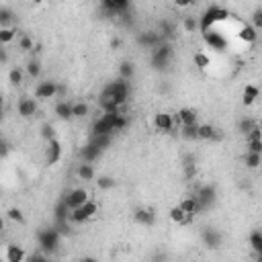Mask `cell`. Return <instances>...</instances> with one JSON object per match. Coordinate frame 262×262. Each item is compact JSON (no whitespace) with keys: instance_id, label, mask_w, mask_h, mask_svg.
Listing matches in <instances>:
<instances>
[{"instance_id":"1","label":"cell","mask_w":262,"mask_h":262,"mask_svg":"<svg viewBox=\"0 0 262 262\" xmlns=\"http://www.w3.org/2000/svg\"><path fill=\"white\" fill-rule=\"evenodd\" d=\"M129 92H131V86H129V80H125V78H117V80H113V82H108L104 88H102V92H100V96L98 98H113V100H117L119 104H127V100H129Z\"/></svg>"},{"instance_id":"2","label":"cell","mask_w":262,"mask_h":262,"mask_svg":"<svg viewBox=\"0 0 262 262\" xmlns=\"http://www.w3.org/2000/svg\"><path fill=\"white\" fill-rule=\"evenodd\" d=\"M230 18V10L220 6V4H211L201 16H199V31L207 33L209 29H215L217 23H226Z\"/></svg>"},{"instance_id":"3","label":"cell","mask_w":262,"mask_h":262,"mask_svg":"<svg viewBox=\"0 0 262 262\" xmlns=\"http://www.w3.org/2000/svg\"><path fill=\"white\" fill-rule=\"evenodd\" d=\"M62 232L58 228H46V230H39L37 232V244H39V250L46 252L48 256L54 254L58 248H60V242H62Z\"/></svg>"},{"instance_id":"4","label":"cell","mask_w":262,"mask_h":262,"mask_svg":"<svg viewBox=\"0 0 262 262\" xmlns=\"http://www.w3.org/2000/svg\"><path fill=\"white\" fill-rule=\"evenodd\" d=\"M172 58H174V50H172V46H170L168 41H164L162 46H158L156 50H152L150 64H152V68H154V70L162 72V70H166L168 66H170Z\"/></svg>"},{"instance_id":"5","label":"cell","mask_w":262,"mask_h":262,"mask_svg":"<svg viewBox=\"0 0 262 262\" xmlns=\"http://www.w3.org/2000/svg\"><path fill=\"white\" fill-rule=\"evenodd\" d=\"M96 213H98V205H96V201L88 199L84 205L72 209V213H70V222H72V224H86L88 220H92V217H94Z\"/></svg>"},{"instance_id":"6","label":"cell","mask_w":262,"mask_h":262,"mask_svg":"<svg viewBox=\"0 0 262 262\" xmlns=\"http://www.w3.org/2000/svg\"><path fill=\"white\" fill-rule=\"evenodd\" d=\"M131 0H100V12L106 16H127Z\"/></svg>"},{"instance_id":"7","label":"cell","mask_w":262,"mask_h":262,"mask_svg":"<svg viewBox=\"0 0 262 262\" xmlns=\"http://www.w3.org/2000/svg\"><path fill=\"white\" fill-rule=\"evenodd\" d=\"M121 113H102L94 123H92V134L90 136H102V134H115V121Z\"/></svg>"},{"instance_id":"8","label":"cell","mask_w":262,"mask_h":262,"mask_svg":"<svg viewBox=\"0 0 262 262\" xmlns=\"http://www.w3.org/2000/svg\"><path fill=\"white\" fill-rule=\"evenodd\" d=\"M194 196H196V201H199V205H201V209H203V213H205V211H209V209L215 205L217 190H215L213 184H201V186H196Z\"/></svg>"},{"instance_id":"9","label":"cell","mask_w":262,"mask_h":262,"mask_svg":"<svg viewBox=\"0 0 262 262\" xmlns=\"http://www.w3.org/2000/svg\"><path fill=\"white\" fill-rule=\"evenodd\" d=\"M166 39L160 35V31H142L138 33V43L144 48V50H156L158 46H162Z\"/></svg>"},{"instance_id":"10","label":"cell","mask_w":262,"mask_h":262,"mask_svg":"<svg viewBox=\"0 0 262 262\" xmlns=\"http://www.w3.org/2000/svg\"><path fill=\"white\" fill-rule=\"evenodd\" d=\"M203 35V41L207 43V46L213 50V52H226L228 48V37H224L220 31H215V29H209L207 33H201Z\"/></svg>"},{"instance_id":"11","label":"cell","mask_w":262,"mask_h":262,"mask_svg":"<svg viewBox=\"0 0 262 262\" xmlns=\"http://www.w3.org/2000/svg\"><path fill=\"white\" fill-rule=\"evenodd\" d=\"M33 96H35L37 100H50V98L58 96V82H54V80H43V82H39V84L35 86Z\"/></svg>"},{"instance_id":"12","label":"cell","mask_w":262,"mask_h":262,"mask_svg":"<svg viewBox=\"0 0 262 262\" xmlns=\"http://www.w3.org/2000/svg\"><path fill=\"white\" fill-rule=\"evenodd\" d=\"M16 111L23 119H31L37 115V98H31V96H23L16 104Z\"/></svg>"},{"instance_id":"13","label":"cell","mask_w":262,"mask_h":262,"mask_svg":"<svg viewBox=\"0 0 262 262\" xmlns=\"http://www.w3.org/2000/svg\"><path fill=\"white\" fill-rule=\"evenodd\" d=\"M134 220H136V224H140L144 228H152V226H156V211L150 207H140L134 213Z\"/></svg>"},{"instance_id":"14","label":"cell","mask_w":262,"mask_h":262,"mask_svg":"<svg viewBox=\"0 0 262 262\" xmlns=\"http://www.w3.org/2000/svg\"><path fill=\"white\" fill-rule=\"evenodd\" d=\"M88 199H90V196H88V190H86V188H72L68 194L64 196V201L70 205V209H76V207L84 205Z\"/></svg>"},{"instance_id":"15","label":"cell","mask_w":262,"mask_h":262,"mask_svg":"<svg viewBox=\"0 0 262 262\" xmlns=\"http://www.w3.org/2000/svg\"><path fill=\"white\" fill-rule=\"evenodd\" d=\"M174 125H176V119H174L170 113H156L154 115V127L158 131H164V134H170V131H174Z\"/></svg>"},{"instance_id":"16","label":"cell","mask_w":262,"mask_h":262,"mask_svg":"<svg viewBox=\"0 0 262 262\" xmlns=\"http://www.w3.org/2000/svg\"><path fill=\"white\" fill-rule=\"evenodd\" d=\"M203 242L207 248H220L224 244V236L220 230H215V228H205L203 230Z\"/></svg>"},{"instance_id":"17","label":"cell","mask_w":262,"mask_h":262,"mask_svg":"<svg viewBox=\"0 0 262 262\" xmlns=\"http://www.w3.org/2000/svg\"><path fill=\"white\" fill-rule=\"evenodd\" d=\"M60 160H62V144H60V140L56 138V140L48 142V150H46V162H48L50 166H54V164H58Z\"/></svg>"},{"instance_id":"18","label":"cell","mask_w":262,"mask_h":262,"mask_svg":"<svg viewBox=\"0 0 262 262\" xmlns=\"http://www.w3.org/2000/svg\"><path fill=\"white\" fill-rule=\"evenodd\" d=\"M100 156H102V150H100L92 140L80 150V158H82V162H94V160H98Z\"/></svg>"},{"instance_id":"19","label":"cell","mask_w":262,"mask_h":262,"mask_svg":"<svg viewBox=\"0 0 262 262\" xmlns=\"http://www.w3.org/2000/svg\"><path fill=\"white\" fill-rule=\"evenodd\" d=\"M224 136L220 134V129H215L211 123H199V140L203 142H220Z\"/></svg>"},{"instance_id":"20","label":"cell","mask_w":262,"mask_h":262,"mask_svg":"<svg viewBox=\"0 0 262 262\" xmlns=\"http://www.w3.org/2000/svg\"><path fill=\"white\" fill-rule=\"evenodd\" d=\"M176 123L182 127V125H194L199 123V115H196L194 108H188V106H182L180 111L176 113Z\"/></svg>"},{"instance_id":"21","label":"cell","mask_w":262,"mask_h":262,"mask_svg":"<svg viewBox=\"0 0 262 262\" xmlns=\"http://www.w3.org/2000/svg\"><path fill=\"white\" fill-rule=\"evenodd\" d=\"M238 39L244 41V43H248V46H252V43L258 41V29H256L252 23L242 25V27H240V31H238Z\"/></svg>"},{"instance_id":"22","label":"cell","mask_w":262,"mask_h":262,"mask_svg":"<svg viewBox=\"0 0 262 262\" xmlns=\"http://www.w3.org/2000/svg\"><path fill=\"white\" fill-rule=\"evenodd\" d=\"M170 220H172V224H176V226H188L192 222V215H188L180 205H176V207L170 209Z\"/></svg>"},{"instance_id":"23","label":"cell","mask_w":262,"mask_h":262,"mask_svg":"<svg viewBox=\"0 0 262 262\" xmlns=\"http://www.w3.org/2000/svg\"><path fill=\"white\" fill-rule=\"evenodd\" d=\"M56 115L64 121H68V119H74V104L68 102V100H60L56 104Z\"/></svg>"},{"instance_id":"24","label":"cell","mask_w":262,"mask_h":262,"mask_svg":"<svg viewBox=\"0 0 262 262\" xmlns=\"http://www.w3.org/2000/svg\"><path fill=\"white\" fill-rule=\"evenodd\" d=\"M70 213H72V209H70V205L66 203L64 199L56 205V209H54V217H56V224H60V222H70Z\"/></svg>"},{"instance_id":"25","label":"cell","mask_w":262,"mask_h":262,"mask_svg":"<svg viewBox=\"0 0 262 262\" xmlns=\"http://www.w3.org/2000/svg\"><path fill=\"white\" fill-rule=\"evenodd\" d=\"M78 178L80 180H86V182H90L96 178V170L92 166V162H82L78 166Z\"/></svg>"},{"instance_id":"26","label":"cell","mask_w":262,"mask_h":262,"mask_svg":"<svg viewBox=\"0 0 262 262\" xmlns=\"http://www.w3.org/2000/svg\"><path fill=\"white\" fill-rule=\"evenodd\" d=\"M258 96H260V88H258V86H256V84H246V88H244V92H242V102H244L246 106H252Z\"/></svg>"},{"instance_id":"27","label":"cell","mask_w":262,"mask_h":262,"mask_svg":"<svg viewBox=\"0 0 262 262\" xmlns=\"http://www.w3.org/2000/svg\"><path fill=\"white\" fill-rule=\"evenodd\" d=\"M188 215H196V213H203V209H201V205H199V201H196V196L192 194V196H186V199H182L180 203H178Z\"/></svg>"},{"instance_id":"28","label":"cell","mask_w":262,"mask_h":262,"mask_svg":"<svg viewBox=\"0 0 262 262\" xmlns=\"http://www.w3.org/2000/svg\"><path fill=\"white\" fill-rule=\"evenodd\" d=\"M4 258H6V262H23V260H27L29 256H27V252L20 248V246H8Z\"/></svg>"},{"instance_id":"29","label":"cell","mask_w":262,"mask_h":262,"mask_svg":"<svg viewBox=\"0 0 262 262\" xmlns=\"http://www.w3.org/2000/svg\"><path fill=\"white\" fill-rule=\"evenodd\" d=\"M248 242H250V248L256 252V256L262 260V232L260 230H254L248 238Z\"/></svg>"},{"instance_id":"30","label":"cell","mask_w":262,"mask_h":262,"mask_svg":"<svg viewBox=\"0 0 262 262\" xmlns=\"http://www.w3.org/2000/svg\"><path fill=\"white\" fill-rule=\"evenodd\" d=\"M180 136L188 142H196L199 140V123H194V125H182L180 127Z\"/></svg>"},{"instance_id":"31","label":"cell","mask_w":262,"mask_h":262,"mask_svg":"<svg viewBox=\"0 0 262 262\" xmlns=\"http://www.w3.org/2000/svg\"><path fill=\"white\" fill-rule=\"evenodd\" d=\"M244 164H246V168H250V170L260 168V166H262V154H256V152H246Z\"/></svg>"},{"instance_id":"32","label":"cell","mask_w":262,"mask_h":262,"mask_svg":"<svg viewBox=\"0 0 262 262\" xmlns=\"http://www.w3.org/2000/svg\"><path fill=\"white\" fill-rule=\"evenodd\" d=\"M119 76L125 78V80H131L136 76V66L134 62H121L119 64Z\"/></svg>"},{"instance_id":"33","label":"cell","mask_w":262,"mask_h":262,"mask_svg":"<svg viewBox=\"0 0 262 262\" xmlns=\"http://www.w3.org/2000/svg\"><path fill=\"white\" fill-rule=\"evenodd\" d=\"M16 39V29H12V27H2L0 29V43L6 48V46H10V43Z\"/></svg>"},{"instance_id":"34","label":"cell","mask_w":262,"mask_h":262,"mask_svg":"<svg viewBox=\"0 0 262 262\" xmlns=\"http://www.w3.org/2000/svg\"><path fill=\"white\" fill-rule=\"evenodd\" d=\"M158 31H160V35L168 41V39H174V33H176V27H174V25L170 23V20H162Z\"/></svg>"},{"instance_id":"35","label":"cell","mask_w":262,"mask_h":262,"mask_svg":"<svg viewBox=\"0 0 262 262\" xmlns=\"http://www.w3.org/2000/svg\"><path fill=\"white\" fill-rule=\"evenodd\" d=\"M90 140L104 152L108 146H111V142H113V134H102V136H90Z\"/></svg>"},{"instance_id":"36","label":"cell","mask_w":262,"mask_h":262,"mask_svg":"<svg viewBox=\"0 0 262 262\" xmlns=\"http://www.w3.org/2000/svg\"><path fill=\"white\" fill-rule=\"evenodd\" d=\"M25 72H27V76H31L33 80H37V78L41 76V64H39V60H31V62L27 64Z\"/></svg>"},{"instance_id":"37","label":"cell","mask_w":262,"mask_h":262,"mask_svg":"<svg viewBox=\"0 0 262 262\" xmlns=\"http://www.w3.org/2000/svg\"><path fill=\"white\" fill-rule=\"evenodd\" d=\"M96 186H98L100 190H111V188H115V178H113V176H106V174H102V176L96 178Z\"/></svg>"},{"instance_id":"38","label":"cell","mask_w":262,"mask_h":262,"mask_svg":"<svg viewBox=\"0 0 262 262\" xmlns=\"http://www.w3.org/2000/svg\"><path fill=\"white\" fill-rule=\"evenodd\" d=\"M194 64H196V68H199V70H207V68H209V64H211V60H209L207 54L196 52V54H194Z\"/></svg>"},{"instance_id":"39","label":"cell","mask_w":262,"mask_h":262,"mask_svg":"<svg viewBox=\"0 0 262 262\" xmlns=\"http://www.w3.org/2000/svg\"><path fill=\"white\" fill-rule=\"evenodd\" d=\"M258 123L254 121V119H248V117H244V119H240V123H238V129H240V134H248V131H252L254 127H256Z\"/></svg>"},{"instance_id":"40","label":"cell","mask_w":262,"mask_h":262,"mask_svg":"<svg viewBox=\"0 0 262 262\" xmlns=\"http://www.w3.org/2000/svg\"><path fill=\"white\" fill-rule=\"evenodd\" d=\"M90 113V108L86 102H74V119H84Z\"/></svg>"},{"instance_id":"41","label":"cell","mask_w":262,"mask_h":262,"mask_svg":"<svg viewBox=\"0 0 262 262\" xmlns=\"http://www.w3.org/2000/svg\"><path fill=\"white\" fill-rule=\"evenodd\" d=\"M182 29L186 33H194L196 29H199V20H196L194 16H184L182 18Z\"/></svg>"},{"instance_id":"42","label":"cell","mask_w":262,"mask_h":262,"mask_svg":"<svg viewBox=\"0 0 262 262\" xmlns=\"http://www.w3.org/2000/svg\"><path fill=\"white\" fill-rule=\"evenodd\" d=\"M41 138L46 140V142L56 140V129H54L52 123H43V125H41Z\"/></svg>"},{"instance_id":"43","label":"cell","mask_w":262,"mask_h":262,"mask_svg":"<svg viewBox=\"0 0 262 262\" xmlns=\"http://www.w3.org/2000/svg\"><path fill=\"white\" fill-rule=\"evenodd\" d=\"M10 23H12V10L6 8V6H2V8H0V25H2V27H10Z\"/></svg>"},{"instance_id":"44","label":"cell","mask_w":262,"mask_h":262,"mask_svg":"<svg viewBox=\"0 0 262 262\" xmlns=\"http://www.w3.org/2000/svg\"><path fill=\"white\" fill-rule=\"evenodd\" d=\"M6 217H8L10 222H14V224H25V215H23V211H20V209H16V207L8 209Z\"/></svg>"},{"instance_id":"45","label":"cell","mask_w":262,"mask_h":262,"mask_svg":"<svg viewBox=\"0 0 262 262\" xmlns=\"http://www.w3.org/2000/svg\"><path fill=\"white\" fill-rule=\"evenodd\" d=\"M18 50L20 52H31L33 50V39L29 35H20L18 37Z\"/></svg>"},{"instance_id":"46","label":"cell","mask_w":262,"mask_h":262,"mask_svg":"<svg viewBox=\"0 0 262 262\" xmlns=\"http://www.w3.org/2000/svg\"><path fill=\"white\" fill-rule=\"evenodd\" d=\"M8 82H10V84H14V86H18L20 82H23V70L12 68V70L8 72Z\"/></svg>"},{"instance_id":"47","label":"cell","mask_w":262,"mask_h":262,"mask_svg":"<svg viewBox=\"0 0 262 262\" xmlns=\"http://www.w3.org/2000/svg\"><path fill=\"white\" fill-rule=\"evenodd\" d=\"M248 150L246 152H256V154H262V140H250L246 142Z\"/></svg>"},{"instance_id":"48","label":"cell","mask_w":262,"mask_h":262,"mask_svg":"<svg viewBox=\"0 0 262 262\" xmlns=\"http://www.w3.org/2000/svg\"><path fill=\"white\" fill-rule=\"evenodd\" d=\"M252 25H254L258 31H262V8H256V10L252 12Z\"/></svg>"},{"instance_id":"49","label":"cell","mask_w":262,"mask_h":262,"mask_svg":"<svg viewBox=\"0 0 262 262\" xmlns=\"http://www.w3.org/2000/svg\"><path fill=\"white\" fill-rule=\"evenodd\" d=\"M244 138H246V142H250V140H262V127L256 125L252 131H248V134H246Z\"/></svg>"},{"instance_id":"50","label":"cell","mask_w":262,"mask_h":262,"mask_svg":"<svg viewBox=\"0 0 262 262\" xmlns=\"http://www.w3.org/2000/svg\"><path fill=\"white\" fill-rule=\"evenodd\" d=\"M196 164V156L194 154H186L184 158H182V168L184 166H194Z\"/></svg>"},{"instance_id":"51","label":"cell","mask_w":262,"mask_h":262,"mask_svg":"<svg viewBox=\"0 0 262 262\" xmlns=\"http://www.w3.org/2000/svg\"><path fill=\"white\" fill-rule=\"evenodd\" d=\"M192 2H194V0H174V4L180 6V8H186V6H190Z\"/></svg>"},{"instance_id":"52","label":"cell","mask_w":262,"mask_h":262,"mask_svg":"<svg viewBox=\"0 0 262 262\" xmlns=\"http://www.w3.org/2000/svg\"><path fill=\"white\" fill-rule=\"evenodd\" d=\"M6 60H8V56H6V50H2V52H0V62H2V64H6Z\"/></svg>"},{"instance_id":"53","label":"cell","mask_w":262,"mask_h":262,"mask_svg":"<svg viewBox=\"0 0 262 262\" xmlns=\"http://www.w3.org/2000/svg\"><path fill=\"white\" fill-rule=\"evenodd\" d=\"M8 154V146L6 144H2V156H6Z\"/></svg>"},{"instance_id":"54","label":"cell","mask_w":262,"mask_h":262,"mask_svg":"<svg viewBox=\"0 0 262 262\" xmlns=\"http://www.w3.org/2000/svg\"><path fill=\"white\" fill-rule=\"evenodd\" d=\"M35 2H41V0H35Z\"/></svg>"}]
</instances>
